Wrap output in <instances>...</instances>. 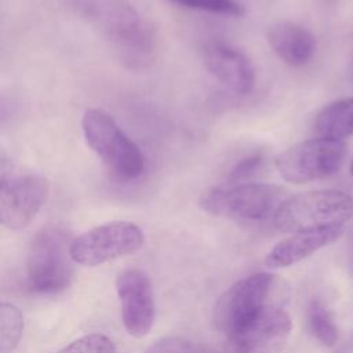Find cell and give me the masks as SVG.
<instances>
[{
  "instance_id": "obj_17",
  "label": "cell",
  "mask_w": 353,
  "mask_h": 353,
  "mask_svg": "<svg viewBox=\"0 0 353 353\" xmlns=\"http://www.w3.org/2000/svg\"><path fill=\"white\" fill-rule=\"evenodd\" d=\"M23 332L22 312L12 303L0 305V353H12Z\"/></svg>"
},
{
  "instance_id": "obj_13",
  "label": "cell",
  "mask_w": 353,
  "mask_h": 353,
  "mask_svg": "<svg viewBox=\"0 0 353 353\" xmlns=\"http://www.w3.org/2000/svg\"><path fill=\"white\" fill-rule=\"evenodd\" d=\"M268 43L274 54L287 65H307L316 52V37L310 30L291 21H276L268 29Z\"/></svg>"
},
{
  "instance_id": "obj_3",
  "label": "cell",
  "mask_w": 353,
  "mask_h": 353,
  "mask_svg": "<svg viewBox=\"0 0 353 353\" xmlns=\"http://www.w3.org/2000/svg\"><path fill=\"white\" fill-rule=\"evenodd\" d=\"M69 233L59 226H47L30 241L26 258V285L39 294L65 290L73 277Z\"/></svg>"
},
{
  "instance_id": "obj_9",
  "label": "cell",
  "mask_w": 353,
  "mask_h": 353,
  "mask_svg": "<svg viewBox=\"0 0 353 353\" xmlns=\"http://www.w3.org/2000/svg\"><path fill=\"white\" fill-rule=\"evenodd\" d=\"M145 236L139 226L127 221H116L95 226L70 244L74 263L98 266L120 256L135 254L142 248Z\"/></svg>"
},
{
  "instance_id": "obj_21",
  "label": "cell",
  "mask_w": 353,
  "mask_h": 353,
  "mask_svg": "<svg viewBox=\"0 0 353 353\" xmlns=\"http://www.w3.org/2000/svg\"><path fill=\"white\" fill-rule=\"evenodd\" d=\"M262 161H263V157L259 153H252V154L244 156L237 163H234V165L228 171L226 179L230 183L250 179L261 168Z\"/></svg>"
},
{
  "instance_id": "obj_11",
  "label": "cell",
  "mask_w": 353,
  "mask_h": 353,
  "mask_svg": "<svg viewBox=\"0 0 353 353\" xmlns=\"http://www.w3.org/2000/svg\"><path fill=\"white\" fill-rule=\"evenodd\" d=\"M116 291L127 332L137 338L149 334L154 321L153 288L149 276L139 269H125L116 279Z\"/></svg>"
},
{
  "instance_id": "obj_2",
  "label": "cell",
  "mask_w": 353,
  "mask_h": 353,
  "mask_svg": "<svg viewBox=\"0 0 353 353\" xmlns=\"http://www.w3.org/2000/svg\"><path fill=\"white\" fill-rule=\"evenodd\" d=\"M353 218V197L341 190H313L287 197L273 215L274 226L283 232L343 226Z\"/></svg>"
},
{
  "instance_id": "obj_1",
  "label": "cell",
  "mask_w": 353,
  "mask_h": 353,
  "mask_svg": "<svg viewBox=\"0 0 353 353\" xmlns=\"http://www.w3.org/2000/svg\"><path fill=\"white\" fill-rule=\"evenodd\" d=\"M80 12L110 41L128 68H145L156 50L152 25L125 0H76Z\"/></svg>"
},
{
  "instance_id": "obj_20",
  "label": "cell",
  "mask_w": 353,
  "mask_h": 353,
  "mask_svg": "<svg viewBox=\"0 0 353 353\" xmlns=\"http://www.w3.org/2000/svg\"><path fill=\"white\" fill-rule=\"evenodd\" d=\"M58 353H117V349L109 336L88 334L70 342Z\"/></svg>"
},
{
  "instance_id": "obj_19",
  "label": "cell",
  "mask_w": 353,
  "mask_h": 353,
  "mask_svg": "<svg viewBox=\"0 0 353 353\" xmlns=\"http://www.w3.org/2000/svg\"><path fill=\"white\" fill-rule=\"evenodd\" d=\"M143 353H218L215 349L181 336H164L153 342Z\"/></svg>"
},
{
  "instance_id": "obj_16",
  "label": "cell",
  "mask_w": 353,
  "mask_h": 353,
  "mask_svg": "<svg viewBox=\"0 0 353 353\" xmlns=\"http://www.w3.org/2000/svg\"><path fill=\"white\" fill-rule=\"evenodd\" d=\"M307 325L312 335L323 345L332 346L338 339V328L330 309L320 299H313L307 306Z\"/></svg>"
},
{
  "instance_id": "obj_4",
  "label": "cell",
  "mask_w": 353,
  "mask_h": 353,
  "mask_svg": "<svg viewBox=\"0 0 353 353\" xmlns=\"http://www.w3.org/2000/svg\"><path fill=\"white\" fill-rule=\"evenodd\" d=\"M87 145L102 163L121 179H135L143 171L139 148L121 131L112 116L99 109H88L81 119Z\"/></svg>"
},
{
  "instance_id": "obj_14",
  "label": "cell",
  "mask_w": 353,
  "mask_h": 353,
  "mask_svg": "<svg viewBox=\"0 0 353 353\" xmlns=\"http://www.w3.org/2000/svg\"><path fill=\"white\" fill-rule=\"evenodd\" d=\"M343 226L298 232L277 243L266 255L265 263L269 268L280 269L291 266L307 258L317 250L334 243L341 237Z\"/></svg>"
},
{
  "instance_id": "obj_7",
  "label": "cell",
  "mask_w": 353,
  "mask_h": 353,
  "mask_svg": "<svg viewBox=\"0 0 353 353\" xmlns=\"http://www.w3.org/2000/svg\"><path fill=\"white\" fill-rule=\"evenodd\" d=\"M347 146L343 141L313 138L283 150L274 160L280 176L301 185L336 174L345 164Z\"/></svg>"
},
{
  "instance_id": "obj_23",
  "label": "cell",
  "mask_w": 353,
  "mask_h": 353,
  "mask_svg": "<svg viewBox=\"0 0 353 353\" xmlns=\"http://www.w3.org/2000/svg\"><path fill=\"white\" fill-rule=\"evenodd\" d=\"M350 265H352V269H353V234H352V239H350Z\"/></svg>"
},
{
  "instance_id": "obj_5",
  "label": "cell",
  "mask_w": 353,
  "mask_h": 353,
  "mask_svg": "<svg viewBox=\"0 0 353 353\" xmlns=\"http://www.w3.org/2000/svg\"><path fill=\"white\" fill-rule=\"evenodd\" d=\"M50 194V183L41 174L23 170L3 159L0 167V221L10 230L26 228Z\"/></svg>"
},
{
  "instance_id": "obj_12",
  "label": "cell",
  "mask_w": 353,
  "mask_h": 353,
  "mask_svg": "<svg viewBox=\"0 0 353 353\" xmlns=\"http://www.w3.org/2000/svg\"><path fill=\"white\" fill-rule=\"evenodd\" d=\"M208 72L228 90L247 95L255 85V69L250 58L239 48L225 43H210L204 48Z\"/></svg>"
},
{
  "instance_id": "obj_22",
  "label": "cell",
  "mask_w": 353,
  "mask_h": 353,
  "mask_svg": "<svg viewBox=\"0 0 353 353\" xmlns=\"http://www.w3.org/2000/svg\"><path fill=\"white\" fill-rule=\"evenodd\" d=\"M332 353H353V332H352L350 336H349L338 349H335Z\"/></svg>"
},
{
  "instance_id": "obj_15",
  "label": "cell",
  "mask_w": 353,
  "mask_h": 353,
  "mask_svg": "<svg viewBox=\"0 0 353 353\" xmlns=\"http://www.w3.org/2000/svg\"><path fill=\"white\" fill-rule=\"evenodd\" d=\"M319 138L342 141L353 135V98H345L324 106L314 120Z\"/></svg>"
},
{
  "instance_id": "obj_6",
  "label": "cell",
  "mask_w": 353,
  "mask_h": 353,
  "mask_svg": "<svg viewBox=\"0 0 353 353\" xmlns=\"http://www.w3.org/2000/svg\"><path fill=\"white\" fill-rule=\"evenodd\" d=\"M285 200L283 188L270 183H236L207 190L201 208L215 216L234 221H263L273 218Z\"/></svg>"
},
{
  "instance_id": "obj_10",
  "label": "cell",
  "mask_w": 353,
  "mask_h": 353,
  "mask_svg": "<svg viewBox=\"0 0 353 353\" xmlns=\"http://www.w3.org/2000/svg\"><path fill=\"white\" fill-rule=\"evenodd\" d=\"M291 330L290 314L270 303L252 320L226 335L225 353H273L285 342Z\"/></svg>"
},
{
  "instance_id": "obj_8",
  "label": "cell",
  "mask_w": 353,
  "mask_h": 353,
  "mask_svg": "<svg viewBox=\"0 0 353 353\" xmlns=\"http://www.w3.org/2000/svg\"><path fill=\"white\" fill-rule=\"evenodd\" d=\"M276 279L270 273H254L229 287L215 302V328L229 335L269 306Z\"/></svg>"
},
{
  "instance_id": "obj_18",
  "label": "cell",
  "mask_w": 353,
  "mask_h": 353,
  "mask_svg": "<svg viewBox=\"0 0 353 353\" xmlns=\"http://www.w3.org/2000/svg\"><path fill=\"white\" fill-rule=\"evenodd\" d=\"M172 3L185 8L200 10L215 15L240 18L245 14L244 6L237 0H172Z\"/></svg>"
},
{
  "instance_id": "obj_24",
  "label": "cell",
  "mask_w": 353,
  "mask_h": 353,
  "mask_svg": "<svg viewBox=\"0 0 353 353\" xmlns=\"http://www.w3.org/2000/svg\"><path fill=\"white\" fill-rule=\"evenodd\" d=\"M350 174L353 175V161H352V164H350Z\"/></svg>"
}]
</instances>
